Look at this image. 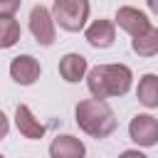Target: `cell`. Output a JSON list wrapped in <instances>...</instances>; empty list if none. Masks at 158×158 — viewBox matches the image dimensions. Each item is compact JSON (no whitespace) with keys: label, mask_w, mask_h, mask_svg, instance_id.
Masks as SVG:
<instances>
[{"label":"cell","mask_w":158,"mask_h":158,"mask_svg":"<svg viewBox=\"0 0 158 158\" xmlns=\"http://www.w3.org/2000/svg\"><path fill=\"white\" fill-rule=\"evenodd\" d=\"M89 91L96 99L121 96L131 89V69L126 64H99L89 72Z\"/></svg>","instance_id":"1"},{"label":"cell","mask_w":158,"mask_h":158,"mask_svg":"<svg viewBox=\"0 0 158 158\" xmlns=\"http://www.w3.org/2000/svg\"><path fill=\"white\" fill-rule=\"evenodd\" d=\"M77 123L94 138H106L116 128V116L104 99H86L77 104Z\"/></svg>","instance_id":"2"},{"label":"cell","mask_w":158,"mask_h":158,"mask_svg":"<svg viewBox=\"0 0 158 158\" xmlns=\"http://www.w3.org/2000/svg\"><path fill=\"white\" fill-rule=\"evenodd\" d=\"M54 22L69 32H79L89 17V0H54L52 7Z\"/></svg>","instance_id":"3"},{"label":"cell","mask_w":158,"mask_h":158,"mask_svg":"<svg viewBox=\"0 0 158 158\" xmlns=\"http://www.w3.org/2000/svg\"><path fill=\"white\" fill-rule=\"evenodd\" d=\"M128 133H131V141L138 146H146V148L156 146L158 143V121L148 114H138V116H133Z\"/></svg>","instance_id":"4"},{"label":"cell","mask_w":158,"mask_h":158,"mask_svg":"<svg viewBox=\"0 0 158 158\" xmlns=\"http://www.w3.org/2000/svg\"><path fill=\"white\" fill-rule=\"evenodd\" d=\"M52 20H54V17H52V15L47 12V7H42V5L32 7V12H30V30H32L35 40H37L40 44H44V47H49V44L54 42Z\"/></svg>","instance_id":"5"},{"label":"cell","mask_w":158,"mask_h":158,"mask_svg":"<svg viewBox=\"0 0 158 158\" xmlns=\"http://www.w3.org/2000/svg\"><path fill=\"white\" fill-rule=\"evenodd\" d=\"M116 22H118V27H123L128 35H133V37H141V35H146L148 30H151V25H148V17L141 12V10H136V7H121L118 12H116Z\"/></svg>","instance_id":"6"},{"label":"cell","mask_w":158,"mask_h":158,"mask_svg":"<svg viewBox=\"0 0 158 158\" xmlns=\"http://www.w3.org/2000/svg\"><path fill=\"white\" fill-rule=\"evenodd\" d=\"M10 74L17 84H32L40 79V64L35 57L30 54H22V57H15L12 64H10Z\"/></svg>","instance_id":"7"},{"label":"cell","mask_w":158,"mask_h":158,"mask_svg":"<svg viewBox=\"0 0 158 158\" xmlns=\"http://www.w3.org/2000/svg\"><path fill=\"white\" fill-rule=\"evenodd\" d=\"M52 158H84V143L74 136H57L49 146Z\"/></svg>","instance_id":"8"},{"label":"cell","mask_w":158,"mask_h":158,"mask_svg":"<svg viewBox=\"0 0 158 158\" xmlns=\"http://www.w3.org/2000/svg\"><path fill=\"white\" fill-rule=\"evenodd\" d=\"M15 123H17L20 133L27 136V138H42V136H44V126L40 123V118L32 116V111H30L27 106H17V111H15Z\"/></svg>","instance_id":"9"},{"label":"cell","mask_w":158,"mask_h":158,"mask_svg":"<svg viewBox=\"0 0 158 158\" xmlns=\"http://www.w3.org/2000/svg\"><path fill=\"white\" fill-rule=\"evenodd\" d=\"M86 42L91 47H111L114 44V25L109 20H96L86 30Z\"/></svg>","instance_id":"10"},{"label":"cell","mask_w":158,"mask_h":158,"mask_svg":"<svg viewBox=\"0 0 158 158\" xmlns=\"http://www.w3.org/2000/svg\"><path fill=\"white\" fill-rule=\"evenodd\" d=\"M86 72V59L81 54H64L59 62V74L64 77V81H79Z\"/></svg>","instance_id":"11"},{"label":"cell","mask_w":158,"mask_h":158,"mask_svg":"<svg viewBox=\"0 0 158 158\" xmlns=\"http://www.w3.org/2000/svg\"><path fill=\"white\" fill-rule=\"evenodd\" d=\"M138 101L148 109L158 106V77L156 74H146L138 84Z\"/></svg>","instance_id":"12"},{"label":"cell","mask_w":158,"mask_h":158,"mask_svg":"<svg viewBox=\"0 0 158 158\" xmlns=\"http://www.w3.org/2000/svg\"><path fill=\"white\" fill-rule=\"evenodd\" d=\"M131 47H133V52L141 54V57H153V54H158V30L151 27L146 35L133 37Z\"/></svg>","instance_id":"13"},{"label":"cell","mask_w":158,"mask_h":158,"mask_svg":"<svg viewBox=\"0 0 158 158\" xmlns=\"http://www.w3.org/2000/svg\"><path fill=\"white\" fill-rule=\"evenodd\" d=\"M20 40V25L12 17H0V44L12 47Z\"/></svg>","instance_id":"14"},{"label":"cell","mask_w":158,"mask_h":158,"mask_svg":"<svg viewBox=\"0 0 158 158\" xmlns=\"http://www.w3.org/2000/svg\"><path fill=\"white\" fill-rule=\"evenodd\" d=\"M20 7V0H0V15L2 17H12V12Z\"/></svg>","instance_id":"15"},{"label":"cell","mask_w":158,"mask_h":158,"mask_svg":"<svg viewBox=\"0 0 158 158\" xmlns=\"http://www.w3.org/2000/svg\"><path fill=\"white\" fill-rule=\"evenodd\" d=\"M118 158H146L143 153H138V151H123Z\"/></svg>","instance_id":"16"},{"label":"cell","mask_w":158,"mask_h":158,"mask_svg":"<svg viewBox=\"0 0 158 158\" xmlns=\"http://www.w3.org/2000/svg\"><path fill=\"white\" fill-rule=\"evenodd\" d=\"M148 7H151L153 12H158V0H148Z\"/></svg>","instance_id":"17"}]
</instances>
